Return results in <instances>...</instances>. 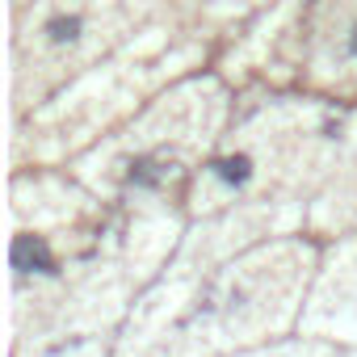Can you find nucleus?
Listing matches in <instances>:
<instances>
[{
	"instance_id": "nucleus-1",
	"label": "nucleus",
	"mask_w": 357,
	"mask_h": 357,
	"mask_svg": "<svg viewBox=\"0 0 357 357\" xmlns=\"http://www.w3.org/2000/svg\"><path fill=\"white\" fill-rule=\"evenodd\" d=\"M13 265L17 269H43V273H51V257H47V248L34 240V236H17V244H13Z\"/></svg>"
},
{
	"instance_id": "nucleus-2",
	"label": "nucleus",
	"mask_w": 357,
	"mask_h": 357,
	"mask_svg": "<svg viewBox=\"0 0 357 357\" xmlns=\"http://www.w3.org/2000/svg\"><path fill=\"white\" fill-rule=\"evenodd\" d=\"M76 30H80V17H55V22L47 26L51 43H68V38H76Z\"/></svg>"
},
{
	"instance_id": "nucleus-3",
	"label": "nucleus",
	"mask_w": 357,
	"mask_h": 357,
	"mask_svg": "<svg viewBox=\"0 0 357 357\" xmlns=\"http://www.w3.org/2000/svg\"><path fill=\"white\" fill-rule=\"evenodd\" d=\"M219 176H223V181H244V176H248V155L223 160V164H219Z\"/></svg>"
},
{
	"instance_id": "nucleus-4",
	"label": "nucleus",
	"mask_w": 357,
	"mask_h": 357,
	"mask_svg": "<svg viewBox=\"0 0 357 357\" xmlns=\"http://www.w3.org/2000/svg\"><path fill=\"white\" fill-rule=\"evenodd\" d=\"M349 47H353V55H357V30H353V43H349Z\"/></svg>"
}]
</instances>
